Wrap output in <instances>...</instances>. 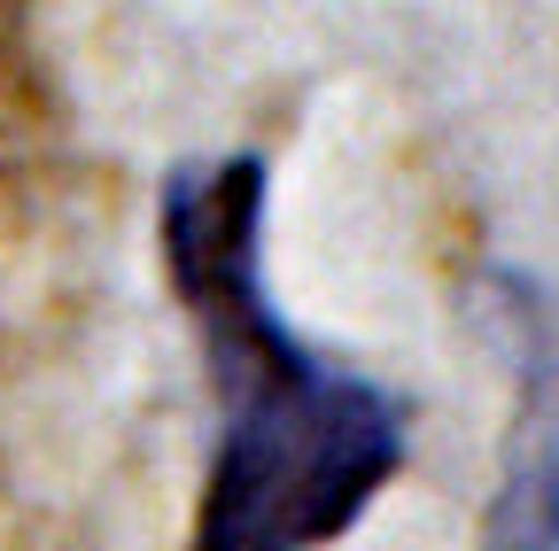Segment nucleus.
Masks as SVG:
<instances>
[{
	"label": "nucleus",
	"mask_w": 559,
	"mask_h": 551,
	"mask_svg": "<svg viewBox=\"0 0 559 551\" xmlns=\"http://www.w3.org/2000/svg\"><path fill=\"white\" fill-rule=\"evenodd\" d=\"M164 272L218 373V451L194 551H319L412 443V404L280 319L264 288V164L202 156L164 179Z\"/></svg>",
	"instance_id": "1"
},
{
	"label": "nucleus",
	"mask_w": 559,
	"mask_h": 551,
	"mask_svg": "<svg viewBox=\"0 0 559 551\" xmlns=\"http://www.w3.org/2000/svg\"><path fill=\"white\" fill-rule=\"evenodd\" d=\"M474 311L513 366L506 474L481 520V551H559V311L513 264H489L474 280Z\"/></svg>",
	"instance_id": "2"
}]
</instances>
